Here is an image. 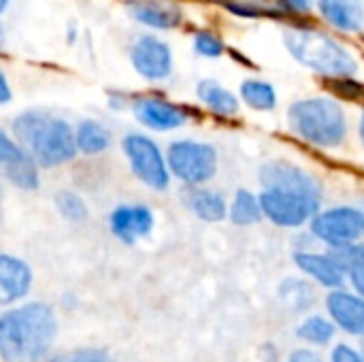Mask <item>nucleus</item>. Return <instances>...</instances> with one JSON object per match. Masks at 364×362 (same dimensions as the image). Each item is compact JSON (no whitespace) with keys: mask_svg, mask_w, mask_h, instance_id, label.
<instances>
[{"mask_svg":"<svg viewBox=\"0 0 364 362\" xmlns=\"http://www.w3.org/2000/svg\"><path fill=\"white\" fill-rule=\"evenodd\" d=\"M282 41L290 58L316 75L328 79H354L360 75V60L356 53L328 32L307 26H288L282 32Z\"/></svg>","mask_w":364,"mask_h":362,"instance_id":"nucleus-2","label":"nucleus"},{"mask_svg":"<svg viewBox=\"0 0 364 362\" xmlns=\"http://www.w3.org/2000/svg\"><path fill=\"white\" fill-rule=\"evenodd\" d=\"M294 262L296 267L309 275L314 282H318L324 288L337 290L346 284V269L341 258L337 256V252L333 250L331 254H320V252H307L301 250L294 254Z\"/></svg>","mask_w":364,"mask_h":362,"instance_id":"nucleus-11","label":"nucleus"},{"mask_svg":"<svg viewBox=\"0 0 364 362\" xmlns=\"http://www.w3.org/2000/svg\"><path fill=\"white\" fill-rule=\"evenodd\" d=\"M166 162L171 173L190 186L207 183L218 173V151L213 145L203 141L183 139L171 143Z\"/></svg>","mask_w":364,"mask_h":362,"instance_id":"nucleus-6","label":"nucleus"},{"mask_svg":"<svg viewBox=\"0 0 364 362\" xmlns=\"http://www.w3.org/2000/svg\"><path fill=\"white\" fill-rule=\"evenodd\" d=\"M343 262L346 275L350 277L354 290L364 297V243H354L343 250H335Z\"/></svg>","mask_w":364,"mask_h":362,"instance_id":"nucleus-24","label":"nucleus"},{"mask_svg":"<svg viewBox=\"0 0 364 362\" xmlns=\"http://www.w3.org/2000/svg\"><path fill=\"white\" fill-rule=\"evenodd\" d=\"M11 100V87H9V83H6V77L2 75V70H0V105H4V102H9Z\"/></svg>","mask_w":364,"mask_h":362,"instance_id":"nucleus-34","label":"nucleus"},{"mask_svg":"<svg viewBox=\"0 0 364 362\" xmlns=\"http://www.w3.org/2000/svg\"><path fill=\"white\" fill-rule=\"evenodd\" d=\"M258 198L262 207V218L279 228H301L309 224L322 207V201L275 190H262Z\"/></svg>","mask_w":364,"mask_h":362,"instance_id":"nucleus-8","label":"nucleus"},{"mask_svg":"<svg viewBox=\"0 0 364 362\" xmlns=\"http://www.w3.org/2000/svg\"><path fill=\"white\" fill-rule=\"evenodd\" d=\"M26 151L13 141L6 137V132L0 130V166H9L11 162L19 160Z\"/></svg>","mask_w":364,"mask_h":362,"instance_id":"nucleus-29","label":"nucleus"},{"mask_svg":"<svg viewBox=\"0 0 364 362\" xmlns=\"http://www.w3.org/2000/svg\"><path fill=\"white\" fill-rule=\"evenodd\" d=\"M124 151L130 160L134 175L151 190H166L168 169L158 145L143 134H128L124 139Z\"/></svg>","mask_w":364,"mask_h":362,"instance_id":"nucleus-9","label":"nucleus"},{"mask_svg":"<svg viewBox=\"0 0 364 362\" xmlns=\"http://www.w3.org/2000/svg\"><path fill=\"white\" fill-rule=\"evenodd\" d=\"M228 218L237 226H254L262 220V207L258 194L252 190L239 188L232 196V203L228 205Z\"/></svg>","mask_w":364,"mask_h":362,"instance_id":"nucleus-20","label":"nucleus"},{"mask_svg":"<svg viewBox=\"0 0 364 362\" xmlns=\"http://www.w3.org/2000/svg\"><path fill=\"white\" fill-rule=\"evenodd\" d=\"M309 230L314 239L331 250H343L360 243L364 237V213L356 205H335L322 209L311 218Z\"/></svg>","mask_w":364,"mask_h":362,"instance_id":"nucleus-5","label":"nucleus"},{"mask_svg":"<svg viewBox=\"0 0 364 362\" xmlns=\"http://www.w3.org/2000/svg\"><path fill=\"white\" fill-rule=\"evenodd\" d=\"M194 49L203 58H220L224 53V41L211 30H198L194 34Z\"/></svg>","mask_w":364,"mask_h":362,"instance_id":"nucleus-27","label":"nucleus"},{"mask_svg":"<svg viewBox=\"0 0 364 362\" xmlns=\"http://www.w3.org/2000/svg\"><path fill=\"white\" fill-rule=\"evenodd\" d=\"M6 171V177L23 188V190H34L38 186V175H36V166H34V158L30 154H23L19 160L11 162L9 166H4Z\"/></svg>","mask_w":364,"mask_h":362,"instance_id":"nucleus-25","label":"nucleus"},{"mask_svg":"<svg viewBox=\"0 0 364 362\" xmlns=\"http://www.w3.org/2000/svg\"><path fill=\"white\" fill-rule=\"evenodd\" d=\"M286 119L299 139L320 149L341 147L350 132L346 107L331 96H309L294 100L288 107Z\"/></svg>","mask_w":364,"mask_h":362,"instance_id":"nucleus-3","label":"nucleus"},{"mask_svg":"<svg viewBox=\"0 0 364 362\" xmlns=\"http://www.w3.org/2000/svg\"><path fill=\"white\" fill-rule=\"evenodd\" d=\"M241 100L254 111H273L277 107V90L264 79H245L239 87Z\"/></svg>","mask_w":364,"mask_h":362,"instance_id":"nucleus-21","label":"nucleus"},{"mask_svg":"<svg viewBox=\"0 0 364 362\" xmlns=\"http://www.w3.org/2000/svg\"><path fill=\"white\" fill-rule=\"evenodd\" d=\"M198 92V98L203 100V105L207 109H211L213 113L222 115V117H230V115H237L239 111V98L226 90L222 83L213 81V79H203L196 87Z\"/></svg>","mask_w":364,"mask_h":362,"instance_id":"nucleus-19","label":"nucleus"},{"mask_svg":"<svg viewBox=\"0 0 364 362\" xmlns=\"http://www.w3.org/2000/svg\"><path fill=\"white\" fill-rule=\"evenodd\" d=\"M230 13L250 19H282L286 11L277 0H220Z\"/></svg>","mask_w":364,"mask_h":362,"instance_id":"nucleus-22","label":"nucleus"},{"mask_svg":"<svg viewBox=\"0 0 364 362\" xmlns=\"http://www.w3.org/2000/svg\"><path fill=\"white\" fill-rule=\"evenodd\" d=\"M154 228V213L145 205H124L111 215V230L124 243H134L136 239L149 235Z\"/></svg>","mask_w":364,"mask_h":362,"instance_id":"nucleus-15","label":"nucleus"},{"mask_svg":"<svg viewBox=\"0 0 364 362\" xmlns=\"http://www.w3.org/2000/svg\"><path fill=\"white\" fill-rule=\"evenodd\" d=\"M360 209H363V213H364V201H363V205H360Z\"/></svg>","mask_w":364,"mask_h":362,"instance_id":"nucleus-37","label":"nucleus"},{"mask_svg":"<svg viewBox=\"0 0 364 362\" xmlns=\"http://www.w3.org/2000/svg\"><path fill=\"white\" fill-rule=\"evenodd\" d=\"M130 15L151 28L171 30L181 23V6L175 0H128Z\"/></svg>","mask_w":364,"mask_h":362,"instance_id":"nucleus-16","label":"nucleus"},{"mask_svg":"<svg viewBox=\"0 0 364 362\" xmlns=\"http://www.w3.org/2000/svg\"><path fill=\"white\" fill-rule=\"evenodd\" d=\"M75 141H77V149H81L83 154H100L111 145V134L98 122L87 119L79 124Z\"/></svg>","mask_w":364,"mask_h":362,"instance_id":"nucleus-23","label":"nucleus"},{"mask_svg":"<svg viewBox=\"0 0 364 362\" xmlns=\"http://www.w3.org/2000/svg\"><path fill=\"white\" fill-rule=\"evenodd\" d=\"M132 64L139 75L151 81L166 79L173 70V53L171 47L156 38V36H143L132 47Z\"/></svg>","mask_w":364,"mask_h":362,"instance_id":"nucleus-10","label":"nucleus"},{"mask_svg":"<svg viewBox=\"0 0 364 362\" xmlns=\"http://www.w3.org/2000/svg\"><path fill=\"white\" fill-rule=\"evenodd\" d=\"M258 181L262 190L288 192V194H299V196H307L316 201H322L324 196L322 181L311 171L288 160H267L264 164H260Z\"/></svg>","mask_w":364,"mask_h":362,"instance_id":"nucleus-7","label":"nucleus"},{"mask_svg":"<svg viewBox=\"0 0 364 362\" xmlns=\"http://www.w3.org/2000/svg\"><path fill=\"white\" fill-rule=\"evenodd\" d=\"M188 207L192 213L205 222H222L228 215L226 196L218 190L209 188H194L188 194Z\"/></svg>","mask_w":364,"mask_h":362,"instance_id":"nucleus-18","label":"nucleus"},{"mask_svg":"<svg viewBox=\"0 0 364 362\" xmlns=\"http://www.w3.org/2000/svg\"><path fill=\"white\" fill-rule=\"evenodd\" d=\"M134 113L136 117L154 130H175L181 128L188 122V111L181 109L175 102L162 100V98H136L134 100Z\"/></svg>","mask_w":364,"mask_h":362,"instance_id":"nucleus-12","label":"nucleus"},{"mask_svg":"<svg viewBox=\"0 0 364 362\" xmlns=\"http://www.w3.org/2000/svg\"><path fill=\"white\" fill-rule=\"evenodd\" d=\"M296 335L314 346H324L328 344L333 337H335V324L328 322L326 318L322 316H314V318H307L299 329H296Z\"/></svg>","mask_w":364,"mask_h":362,"instance_id":"nucleus-26","label":"nucleus"},{"mask_svg":"<svg viewBox=\"0 0 364 362\" xmlns=\"http://www.w3.org/2000/svg\"><path fill=\"white\" fill-rule=\"evenodd\" d=\"M288 362H322V358L311 350H296V352H292Z\"/></svg>","mask_w":364,"mask_h":362,"instance_id":"nucleus-33","label":"nucleus"},{"mask_svg":"<svg viewBox=\"0 0 364 362\" xmlns=\"http://www.w3.org/2000/svg\"><path fill=\"white\" fill-rule=\"evenodd\" d=\"M13 132L43 166H60L77 154V141L68 122L43 111L21 113L13 124Z\"/></svg>","mask_w":364,"mask_h":362,"instance_id":"nucleus-4","label":"nucleus"},{"mask_svg":"<svg viewBox=\"0 0 364 362\" xmlns=\"http://www.w3.org/2000/svg\"><path fill=\"white\" fill-rule=\"evenodd\" d=\"M286 15H307L314 11L316 0H277Z\"/></svg>","mask_w":364,"mask_h":362,"instance_id":"nucleus-31","label":"nucleus"},{"mask_svg":"<svg viewBox=\"0 0 364 362\" xmlns=\"http://www.w3.org/2000/svg\"><path fill=\"white\" fill-rule=\"evenodd\" d=\"M333 362H364V358L348 346H337L333 352Z\"/></svg>","mask_w":364,"mask_h":362,"instance_id":"nucleus-32","label":"nucleus"},{"mask_svg":"<svg viewBox=\"0 0 364 362\" xmlns=\"http://www.w3.org/2000/svg\"><path fill=\"white\" fill-rule=\"evenodd\" d=\"M320 17L339 32L356 34L364 28V0H316Z\"/></svg>","mask_w":364,"mask_h":362,"instance_id":"nucleus-14","label":"nucleus"},{"mask_svg":"<svg viewBox=\"0 0 364 362\" xmlns=\"http://www.w3.org/2000/svg\"><path fill=\"white\" fill-rule=\"evenodd\" d=\"M32 273L19 258L0 254V305L21 299L30 290Z\"/></svg>","mask_w":364,"mask_h":362,"instance_id":"nucleus-17","label":"nucleus"},{"mask_svg":"<svg viewBox=\"0 0 364 362\" xmlns=\"http://www.w3.org/2000/svg\"><path fill=\"white\" fill-rule=\"evenodd\" d=\"M326 307L335 324L346 333L364 335V297L337 288L328 294Z\"/></svg>","mask_w":364,"mask_h":362,"instance_id":"nucleus-13","label":"nucleus"},{"mask_svg":"<svg viewBox=\"0 0 364 362\" xmlns=\"http://www.w3.org/2000/svg\"><path fill=\"white\" fill-rule=\"evenodd\" d=\"M55 205H58L60 213L66 220H70V222H81L87 215L85 203L77 194H73V192H60L55 196Z\"/></svg>","mask_w":364,"mask_h":362,"instance_id":"nucleus-28","label":"nucleus"},{"mask_svg":"<svg viewBox=\"0 0 364 362\" xmlns=\"http://www.w3.org/2000/svg\"><path fill=\"white\" fill-rule=\"evenodd\" d=\"M6 2H9V0H0V13H2L4 9H6Z\"/></svg>","mask_w":364,"mask_h":362,"instance_id":"nucleus-36","label":"nucleus"},{"mask_svg":"<svg viewBox=\"0 0 364 362\" xmlns=\"http://www.w3.org/2000/svg\"><path fill=\"white\" fill-rule=\"evenodd\" d=\"M358 137H360V143H363L364 147V109L363 113H360V122H358Z\"/></svg>","mask_w":364,"mask_h":362,"instance_id":"nucleus-35","label":"nucleus"},{"mask_svg":"<svg viewBox=\"0 0 364 362\" xmlns=\"http://www.w3.org/2000/svg\"><path fill=\"white\" fill-rule=\"evenodd\" d=\"M58 322L45 303H30L0 316V356L6 362H38L49 352Z\"/></svg>","mask_w":364,"mask_h":362,"instance_id":"nucleus-1","label":"nucleus"},{"mask_svg":"<svg viewBox=\"0 0 364 362\" xmlns=\"http://www.w3.org/2000/svg\"><path fill=\"white\" fill-rule=\"evenodd\" d=\"M51 362H109V356L100 350H77L70 354L55 356Z\"/></svg>","mask_w":364,"mask_h":362,"instance_id":"nucleus-30","label":"nucleus"}]
</instances>
